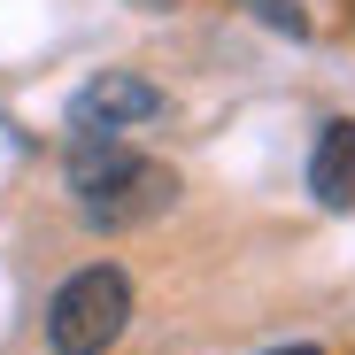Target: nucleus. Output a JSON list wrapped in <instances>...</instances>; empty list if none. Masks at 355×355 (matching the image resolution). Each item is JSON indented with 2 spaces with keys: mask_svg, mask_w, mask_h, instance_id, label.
<instances>
[{
  "mask_svg": "<svg viewBox=\"0 0 355 355\" xmlns=\"http://www.w3.org/2000/svg\"><path fill=\"white\" fill-rule=\"evenodd\" d=\"M132 324V278L116 263H85L46 302V347L54 355H108V340Z\"/></svg>",
  "mask_w": 355,
  "mask_h": 355,
  "instance_id": "f257e3e1",
  "label": "nucleus"
},
{
  "mask_svg": "<svg viewBox=\"0 0 355 355\" xmlns=\"http://www.w3.org/2000/svg\"><path fill=\"white\" fill-rule=\"evenodd\" d=\"M162 116V85L132 78V70H101L70 93V139H124Z\"/></svg>",
  "mask_w": 355,
  "mask_h": 355,
  "instance_id": "f03ea898",
  "label": "nucleus"
},
{
  "mask_svg": "<svg viewBox=\"0 0 355 355\" xmlns=\"http://www.w3.org/2000/svg\"><path fill=\"white\" fill-rule=\"evenodd\" d=\"M170 201H178V170L139 155L124 178H116V186H101V193H93V201H78V209H85V224H93V232H132V224H155Z\"/></svg>",
  "mask_w": 355,
  "mask_h": 355,
  "instance_id": "7ed1b4c3",
  "label": "nucleus"
},
{
  "mask_svg": "<svg viewBox=\"0 0 355 355\" xmlns=\"http://www.w3.org/2000/svg\"><path fill=\"white\" fill-rule=\"evenodd\" d=\"M309 186H317V201H324V209H355V124H347V116L317 132Z\"/></svg>",
  "mask_w": 355,
  "mask_h": 355,
  "instance_id": "20e7f679",
  "label": "nucleus"
},
{
  "mask_svg": "<svg viewBox=\"0 0 355 355\" xmlns=\"http://www.w3.org/2000/svg\"><path fill=\"white\" fill-rule=\"evenodd\" d=\"M132 162H139V155H132L124 139H78L62 178H70V193H78V201H93V193H101V186H116V178H124Z\"/></svg>",
  "mask_w": 355,
  "mask_h": 355,
  "instance_id": "39448f33",
  "label": "nucleus"
},
{
  "mask_svg": "<svg viewBox=\"0 0 355 355\" xmlns=\"http://www.w3.org/2000/svg\"><path fill=\"white\" fill-rule=\"evenodd\" d=\"M270 355H324V347H270Z\"/></svg>",
  "mask_w": 355,
  "mask_h": 355,
  "instance_id": "423d86ee",
  "label": "nucleus"
}]
</instances>
